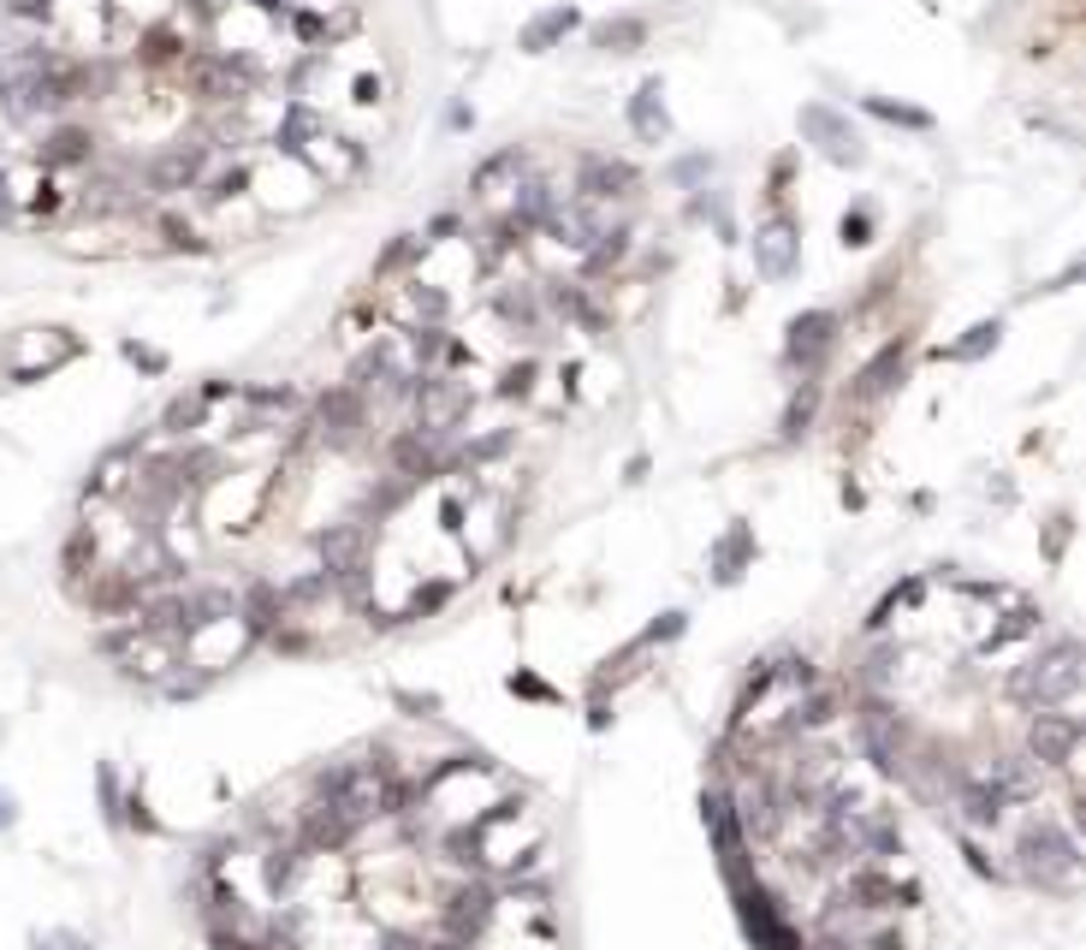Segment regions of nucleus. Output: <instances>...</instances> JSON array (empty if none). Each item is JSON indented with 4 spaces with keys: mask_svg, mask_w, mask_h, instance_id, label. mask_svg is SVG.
Returning <instances> with one entry per match:
<instances>
[{
    "mask_svg": "<svg viewBox=\"0 0 1086 950\" xmlns=\"http://www.w3.org/2000/svg\"><path fill=\"white\" fill-rule=\"evenodd\" d=\"M814 404H819V387L807 380V387L796 392V404L784 411V440H796V434H807V422H814Z\"/></svg>",
    "mask_w": 1086,
    "mask_h": 950,
    "instance_id": "nucleus-20",
    "label": "nucleus"
},
{
    "mask_svg": "<svg viewBox=\"0 0 1086 950\" xmlns=\"http://www.w3.org/2000/svg\"><path fill=\"white\" fill-rule=\"evenodd\" d=\"M576 7H547V12H540V19L535 24H528V31L517 36V48L523 54H547L552 48V42H559V36H570V31H576Z\"/></svg>",
    "mask_w": 1086,
    "mask_h": 950,
    "instance_id": "nucleus-13",
    "label": "nucleus"
},
{
    "mask_svg": "<svg viewBox=\"0 0 1086 950\" xmlns=\"http://www.w3.org/2000/svg\"><path fill=\"white\" fill-rule=\"evenodd\" d=\"M499 315L517 321V327H528V333H540V303H535V291H505V298H499Z\"/></svg>",
    "mask_w": 1086,
    "mask_h": 950,
    "instance_id": "nucleus-19",
    "label": "nucleus"
},
{
    "mask_svg": "<svg viewBox=\"0 0 1086 950\" xmlns=\"http://www.w3.org/2000/svg\"><path fill=\"white\" fill-rule=\"evenodd\" d=\"M629 125H636L641 143H665L671 137V113H665V90H659V78H648L636 96H629Z\"/></svg>",
    "mask_w": 1086,
    "mask_h": 950,
    "instance_id": "nucleus-10",
    "label": "nucleus"
},
{
    "mask_svg": "<svg viewBox=\"0 0 1086 950\" xmlns=\"http://www.w3.org/2000/svg\"><path fill=\"white\" fill-rule=\"evenodd\" d=\"M202 160H209V149H202V143L160 155V167L149 172V185H155V190H197V185H202Z\"/></svg>",
    "mask_w": 1086,
    "mask_h": 950,
    "instance_id": "nucleus-12",
    "label": "nucleus"
},
{
    "mask_svg": "<svg viewBox=\"0 0 1086 950\" xmlns=\"http://www.w3.org/2000/svg\"><path fill=\"white\" fill-rule=\"evenodd\" d=\"M7 820H12V802H7V796H0V826H7Z\"/></svg>",
    "mask_w": 1086,
    "mask_h": 950,
    "instance_id": "nucleus-28",
    "label": "nucleus"
},
{
    "mask_svg": "<svg viewBox=\"0 0 1086 950\" xmlns=\"http://www.w3.org/2000/svg\"><path fill=\"white\" fill-rule=\"evenodd\" d=\"M1009 690H1016V701H1027V707H1045V713H1075L1081 707V648H1075V641H1051V648L1045 653H1033V660H1027L1021 671H1016V683H1009ZM1075 719H1081V713H1075Z\"/></svg>",
    "mask_w": 1086,
    "mask_h": 950,
    "instance_id": "nucleus-1",
    "label": "nucleus"
},
{
    "mask_svg": "<svg viewBox=\"0 0 1086 950\" xmlns=\"http://www.w3.org/2000/svg\"><path fill=\"white\" fill-rule=\"evenodd\" d=\"M831 345H838V315H831V310H814V315L790 321V362H796L807 380L826 369Z\"/></svg>",
    "mask_w": 1086,
    "mask_h": 950,
    "instance_id": "nucleus-6",
    "label": "nucleus"
},
{
    "mask_svg": "<svg viewBox=\"0 0 1086 950\" xmlns=\"http://www.w3.org/2000/svg\"><path fill=\"white\" fill-rule=\"evenodd\" d=\"M742 552H748V529H730L725 535V547H718V577H737V559H742Z\"/></svg>",
    "mask_w": 1086,
    "mask_h": 950,
    "instance_id": "nucleus-22",
    "label": "nucleus"
},
{
    "mask_svg": "<svg viewBox=\"0 0 1086 950\" xmlns=\"http://www.w3.org/2000/svg\"><path fill=\"white\" fill-rule=\"evenodd\" d=\"M202 404H209V392H190V399H172V404H167V422H160V428H167V434H184L190 422L202 416Z\"/></svg>",
    "mask_w": 1086,
    "mask_h": 950,
    "instance_id": "nucleus-21",
    "label": "nucleus"
},
{
    "mask_svg": "<svg viewBox=\"0 0 1086 950\" xmlns=\"http://www.w3.org/2000/svg\"><path fill=\"white\" fill-rule=\"evenodd\" d=\"M796 125H802V137L831 160V167H861V160H867V149H861V137H855V125H849L838 108H826V101H807Z\"/></svg>",
    "mask_w": 1086,
    "mask_h": 950,
    "instance_id": "nucleus-4",
    "label": "nucleus"
},
{
    "mask_svg": "<svg viewBox=\"0 0 1086 950\" xmlns=\"http://www.w3.org/2000/svg\"><path fill=\"white\" fill-rule=\"evenodd\" d=\"M202 12H226V0H202Z\"/></svg>",
    "mask_w": 1086,
    "mask_h": 950,
    "instance_id": "nucleus-29",
    "label": "nucleus"
},
{
    "mask_svg": "<svg viewBox=\"0 0 1086 950\" xmlns=\"http://www.w3.org/2000/svg\"><path fill=\"white\" fill-rule=\"evenodd\" d=\"M12 19H48V12H54V0H12Z\"/></svg>",
    "mask_w": 1086,
    "mask_h": 950,
    "instance_id": "nucleus-24",
    "label": "nucleus"
},
{
    "mask_svg": "<svg viewBox=\"0 0 1086 950\" xmlns=\"http://www.w3.org/2000/svg\"><path fill=\"white\" fill-rule=\"evenodd\" d=\"M528 380H535V362H517V369L505 375V399H523V392H528Z\"/></svg>",
    "mask_w": 1086,
    "mask_h": 950,
    "instance_id": "nucleus-23",
    "label": "nucleus"
},
{
    "mask_svg": "<svg viewBox=\"0 0 1086 950\" xmlns=\"http://www.w3.org/2000/svg\"><path fill=\"white\" fill-rule=\"evenodd\" d=\"M71 350H78V339H54L48 350H42V327H31L24 333V345H12V380H36V375H48L54 362H66Z\"/></svg>",
    "mask_w": 1086,
    "mask_h": 950,
    "instance_id": "nucleus-11",
    "label": "nucleus"
},
{
    "mask_svg": "<svg viewBox=\"0 0 1086 950\" xmlns=\"http://www.w3.org/2000/svg\"><path fill=\"white\" fill-rule=\"evenodd\" d=\"M629 190H636V167L629 160H612V155L582 160V202H612V197H629Z\"/></svg>",
    "mask_w": 1086,
    "mask_h": 950,
    "instance_id": "nucleus-9",
    "label": "nucleus"
},
{
    "mask_svg": "<svg viewBox=\"0 0 1086 950\" xmlns=\"http://www.w3.org/2000/svg\"><path fill=\"white\" fill-rule=\"evenodd\" d=\"M796 261H802V238H796V221H766L754 232V273L760 280H790L796 273Z\"/></svg>",
    "mask_w": 1086,
    "mask_h": 950,
    "instance_id": "nucleus-8",
    "label": "nucleus"
},
{
    "mask_svg": "<svg viewBox=\"0 0 1086 950\" xmlns=\"http://www.w3.org/2000/svg\"><path fill=\"white\" fill-rule=\"evenodd\" d=\"M1075 742H1081V719L1075 713H1033V730H1027V755L1039 760V767H1075Z\"/></svg>",
    "mask_w": 1086,
    "mask_h": 950,
    "instance_id": "nucleus-5",
    "label": "nucleus"
},
{
    "mask_svg": "<svg viewBox=\"0 0 1086 950\" xmlns=\"http://www.w3.org/2000/svg\"><path fill=\"white\" fill-rule=\"evenodd\" d=\"M903 357H908V345L903 339H891L878 357L861 369V387H855V399H878V392H891L897 387V375H903Z\"/></svg>",
    "mask_w": 1086,
    "mask_h": 950,
    "instance_id": "nucleus-14",
    "label": "nucleus"
},
{
    "mask_svg": "<svg viewBox=\"0 0 1086 950\" xmlns=\"http://www.w3.org/2000/svg\"><path fill=\"white\" fill-rule=\"evenodd\" d=\"M410 399H416V428L439 440V434H451V428H458V416L469 411V380H451V375H416Z\"/></svg>",
    "mask_w": 1086,
    "mask_h": 950,
    "instance_id": "nucleus-3",
    "label": "nucleus"
},
{
    "mask_svg": "<svg viewBox=\"0 0 1086 950\" xmlns=\"http://www.w3.org/2000/svg\"><path fill=\"white\" fill-rule=\"evenodd\" d=\"M707 167H713V160H701V155H695V160H683V167H678V179H701Z\"/></svg>",
    "mask_w": 1086,
    "mask_h": 950,
    "instance_id": "nucleus-27",
    "label": "nucleus"
},
{
    "mask_svg": "<svg viewBox=\"0 0 1086 950\" xmlns=\"http://www.w3.org/2000/svg\"><path fill=\"white\" fill-rule=\"evenodd\" d=\"M1016 868H1021L1039 891H1075V880H1081V843L1068 838L1063 826L1039 820V826H1027V831H1021V843H1016Z\"/></svg>",
    "mask_w": 1086,
    "mask_h": 950,
    "instance_id": "nucleus-2",
    "label": "nucleus"
},
{
    "mask_svg": "<svg viewBox=\"0 0 1086 950\" xmlns=\"http://www.w3.org/2000/svg\"><path fill=\"white\" fill-rule=\"evenodd\" d=\"M997 321H979V327H967V339H956V345H944L938 357H950V362H974V357H986V350L997 345Z\"/></svg>",
    "mask_w": 1086,
    "mask_h": 950,
    "instance_id": "nucleus-17",
    "label": "nucleus"
},
{
    "mask_svg": "<svg viewBox=\"0 0 1086 950\" xmlns=\"http://www.w3.org/2000/svg\"><path fill=\"white\" fill-rule=\"evenodd\" d=\"M42 950H83V939H78V932H48Z\"/></svg>",
    "mask_w": 1086,
    "mask_h": 950,
    "instance_id": "nucleus-26",
    "label": "nucleus"
},
{
    "mask_svg": "<svg viewBox=\"0 0 1086 950\" xmlns=\"http://www.w3.org/2000/svg\"><path fill=\"white\" fill-rule=\"evenodd\" d=\"M362 428H369V404H362L350 387H333L327 399L315 404V434L327 446H357Z\"/></svg>",
    "mask_w": 1086,
    "mask_h": 950,
    "instance_id": "nucleus-7",
    "label": "nucleus"
},
{
    "mask_svg": "<svg viewBox=\"0 0 1086 950\" xmlns=\"http://www.w3.org/2000/svg\"><path fill=\"white\" fill-rule=\"evenodd\" d=\"M641 42H648V24L641 19H612V24L594 31V48H606V54H629V48H641Z\"/></svg>",
    "mask_w": 1086,
    "mask_h": 950,
    "instance_id": "nucleus-16",
    "label": "nucleus"
},
{
    "mask_svg": "<svg viewBox=\"0 0 1086 950\" xmlns=\"http://www.w3.org/2000/svg\"><path fill=\"white\" fill-rule=\"evenodd\" d=\"M867 113L873 120H891V125H908V131H932V113L903 108V101H885V96H867Z\"/></svg>",
    "mask_w": 1086,
    "mask_h": 950,
    "instance_id": "nucleus-18",
    "label": "nucleus"
},
{
    "mask_svg": "<svg viewBox=\"0 0 1086 950\" xmlns=\"http://www.w3.org/2000/svg\"><path fill=\"white\" fill-rule=\"evenodd\" d=\"M867 232H873L867 214H849V221H843V238H849V244H867Z\"/></svg>",
    "mask_w": 1086,
    "mask_h": 950,
    "instance_id": "nucleus-25",
    "label": "nucleus"
},
{
    "mask_svg": "<svg viewBox=\"0 0 1086 950\" xmlns=\"http://www.w3.org/2000/svg\"><path fill=\"white\" fill-rule=\"evenodd\" d=\"M90 131L83 125H60L48 131V143H42V167H71V160H90Z\"/></svg>",
    "mask_w": 1086,
    "mask_h": 950,
    "instance_id": "nucleus-15",
    "label": "nucleus"
}]
</instances>
